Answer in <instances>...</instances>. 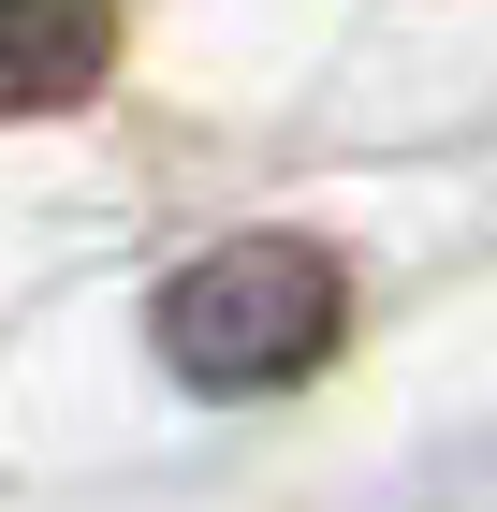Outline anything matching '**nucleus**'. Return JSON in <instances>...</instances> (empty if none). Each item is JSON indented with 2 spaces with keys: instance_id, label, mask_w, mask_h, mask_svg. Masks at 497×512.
<instances>
[{
  "instance_id": "1",
  "label": "nucleus",
  "mask_w": 497,
  "mask_h": 512,
  "mask_svg": "<svg viewBox=\"0 0 497 512\" xmlns=\"http://www.w3.org/2000/svg\"><path fill=\"white\" fill-rule=\"evenodd\" d=\"M147 337H161V366L205 381V395H278V381H307V366L351 337V278L307 235H220V249H191V264L147 293Z\"/></svg>"
},
{
  "instance_id": "2",
  "label": "nucleus",
  "mask_w": 497,
  "mask_h": 512,
  "mask_svg": "<svg viewBox=\"0 0 497 512\" xmlns=\"http://www.w3.org/2000/svg\"><path fill=\"white\" fill-rule=\"evenodd\" d=\"M117 74V0H0V118H59Z\"/></svg>"
}]
</instances>
